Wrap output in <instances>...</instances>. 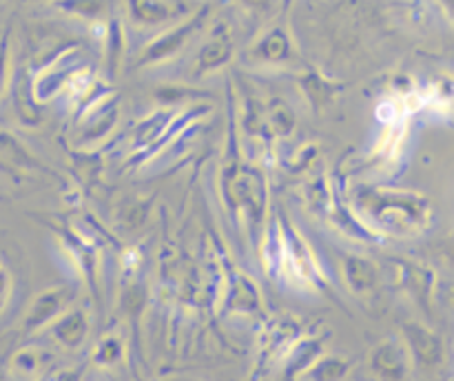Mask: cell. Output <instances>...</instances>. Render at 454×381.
<instances>
[{
	"instance_id": "cell-3",
	"label": "cell",
	"mask_w": 454,
	"mask_h": 381,
	"mask_svg": "<svg viewBox=\"0 0 454 381\" xmlns=\"http://www.w3.org/2000/svg\"><path fill=\"white\" fill-rule=\"evenodd\" d=\"M44 366V354L35 348H25L13 354L12 372L20 379H34Z\"/></svg>"
},
{
	"instance_id": "cell-2",
	"label": "cell",
	"mask_w": 454,
	"mask_h": 381,
	"mask_svg": "<svg viewBox=\"0 0 454 381\" xmlns=\"http://www.w3.org/2000/svg\"><path fill=\"white\" fill-rule=\"evenodd\" d=\"M51 330L56 339L62 341L65 346H78L82 341L84 332H87V322H84L82 313H69L58 319Z\"/></svg>"
},
{
	"instance_id": "cell-1",
	"label": "cell",
	"mask_w": 454,
	"mask_h": 381,
	"mask_svg": "<svg viewBox=\"0 0 454 381\" xmlns=\"http://www.w3.org/2000/svg\"><path fill=\"white\" fill-rule=\"evenodd\" d=\"M62 304H65V292L62 291H49L44 292V295H40L38 299L34 301V306H31L29 315H27V328H29V330H35V328L44 326L49 319L56 317V313L62 308Z\"/></svg>"
},
{
	"instance_id": "cell-4",
	"label": "cell",
	"mask_w": 454,
	"mask_h": 381,
	"mask_svg": "<svg viewBox=\"0 0 454 381\" xmlns=\"http://www.w3.org/2000/svg\"><path fill=\"white\" fill-rule=\"evenodd\" d=\"M9 292H12V279H9L7 270L0 266V310H3L4 304L9 301Z\"/></svg>"
}]
</instances>
